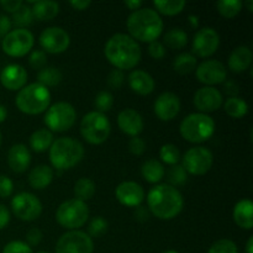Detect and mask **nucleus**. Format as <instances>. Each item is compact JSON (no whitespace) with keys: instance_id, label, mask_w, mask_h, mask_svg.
Instances as JSON below:
<instances>
[{"instance_id":"obj_1","label":"nucleus","mask_w":253,"mask_h":253,"mask_svg":"<svg viewBox=\"0 0 253 253\" xmlns=\"http://www.w3.org/2000/svg\"><path fill=\"white\" fill-rule=\"evenodd\" d=\"M106 59L120 71L132 69L140 63L142 52L137 41L126 34H115L104 47Z\"/></svg>"},{"instance_id":"obj_2","label":"nucleus","mask_w":253,"mask_h":253,"mask_svg":"<svg viewBox=\"0 0 253 253\" xmlns=\"http://www.w3.org/2000/svg\"><path fill=\"white\" fill-rule=\"evenodd\" d=\"M147 205L151 214L157 219L172 220L180 214L184 207V200L175 187L158 184L148 192Z\"/></svg>"},{"instance_id":"obj_3","label":"nucleus","mask_w":253,"mask_h":253,"mask_svg":"<svg viewBox=\"0 0 253 253\" xmlns=\"http://www.w3.org/2000/svg\"><path fill=\"white\" fill-rule=\"evenodd\" d=\"M128 36L135 41L151 43L157 41L163 31V20L156 10L141 7L132 11L127 19Z\"/></svg>"},{"instance_id":"obj_4","label":"nucleus","mask_w":253,"mask_h":253,"mask_svg":"<svg viewBox=\"0 0 253 253\" xmlns=\"http://www.w3.org/2000/svg\"><path fill=\"white\" fill-rule=\"evenodd\" d=\"M84 157V147L78 140L59 137L49 147V161L53 168L67 170L78 165Z\"/></svg>"},{"instance_id":"obj_5","label":"nucleus","mask_w":253,"mask_h":253,"mask_svg":"<svg viewBox=\"0 0 253 253\" xmlns=\"http://www.w3.org/2000/svg\"><path fill=\"white\" fill-rule=\"evenodd\" d=\"M16 108L26 115H39L44 113L51 104V93L48 88L40 83L25 85L15 99Z\"/></svg>"},{"instance_id":"obj_6","label":"nucleus","mask_w":253,"mask_h":253,"mask_svg":"<svg viewBox=\"0 0 253 253\" xmlns=\"http://www.w3.org/2000/svg\"><path fill=\"white\" fill-rule=\"evenodd\" d=\"M215 121L208 114L193 113L182 120L180 136L190 143H202L211 138L215 132Z\"/></svg>"},{"instance_id":"obj_7","label":"nucleus","mask_w":253,"mask_h":253,"mask_svg":"<svg viewBox=\"0 0 253 253\" xmlns=\"http://www.w3.org/2000/svg\"><path fill=\"white\" fill-rule=\"evenodd\" d=\"M111 124L105 114L90 111L83 116L81 123V135L90 145H101L109 138Z\"/></svg>"},{"instance_id":"obj_8","label":"nucleus","mask_w":253,"mask_h":253,"mask_svg":"<svg viewBox=\"0 0 253 253\" xmlns=\"http://www.w3.org/2000/svg\"><path fill=\"white\" fill-rule=\"evenodd\" d=\"M89 219V208L84 202L69 199L62 203L56 211V220L67 230H78Z\"/></svg>"},{"instance_id":"obj_9","label":"nucleus","mask_w":253,"mask_h":253,"mask_svg":"<svg viewBox=\"0 0 253 253\" xmlns=\"http://www.w3.org/2000/svg\"><path fill=\"white\" fill-rule=\"evenodd\" d=\"M77 120V111L72 104L59 101L46 110L43 121L47 130L52 132H64L73 127Z\"/></svg>"},{"instance_id":"obj_10","label":"nucleus","mask_w":253,"mask_h":253,"mask_svg":"<svg viewBox=\"0 0 253 253\" xmlns=\"http://www.w3.org/2000/svg\"><path fill=\"white\" fill-rule=\"evenodd\" d=\"M35 37L31 31L26 29L11 30L1 41L4 53L10 57H24L32 49Z\"/></svg>"},{"instance_id":"obj_11","label":"nucleus","mask_w":253,"mask_h":253,"mask_svg":"<svg viewBox=\"0 0 253 253\" xmlns=\"http://www.w3.org/2000/svg\"><path fill=\"white\" fill-rule=\"evenodd\" d=\"M93 239L81 230L67 231L56 244V253H93Z\"/></svg>"},{"instance_id":"obj_12","label":"nucleus","mask_w":253,"mask_h":253,"mask_svg":"<svg viewBox=\"0 0 253 253\" xmlns=\"http://www.w3.org/2000/svg\"><path fill=\"white\" fill-rule=\"evenodd\" d=\"M214 163V156L207 147L197 146L189 148L183 157V167L185 172L193 175H203L209 172Z\"/></svg>"},{"instance_id":"obj_13","label":"nucleus","mask_w":253,"mask_h":253,"mask_svg":"<svg viewBox=\"0 0 253 253\" xmlns=\"http://www.w3.org/2000/svg\"><path fill=\"white\" fill-rule=\"evenodd\" d=\"M11 210L17 219L27 222L34 221L41 216L42 203L36 195L22 192L12 198Z\"/></svg>"},{"instance_id":"obj_14","label":"nucleus","mask_w":253,"mask_h":253,"mask_svg":"<svg viewBox=\"0 0 253 253\" xmlns=\"http://www.w3.org/2000/svg\"><path fill=\"white\" fill-rule=\"evenodd\" d=\"M39 41L42 48L44 49L43 52L58 54L63 53L64 51L68 49L69 44H71V37H69L68 32L62 27L51 26L41 32Z\"/></svg>"},{"instance_id":"obj_15","label":"nucleus","mask_w":253,"mask_h":253,"mask_svg":"<svg viewBox=\"0 0 253 253\" xmlns=\"http://www.w3.org/2000/svg\"><path fill=\"white\" fill-rule=\"evenodd\" d=\"M220 44V36L212 27H203L195 32L193 37V53L200 58L212 56Z\"/></svg>"},{"instance_id":"obj_16","label":"nucleus","mask_w":253,"mask_h":253,"mask_svg":"<svg viewBox=\"0 0 253 253\" xmlns=\"http://www.w3.org/2000/svg\"><path fill=\"white\" fill-rule=\"evenodd\" d=\"M195 76L200 83L212 86L226 82L227 71L222 62L217 59H207L195 68Z\"/></svg>"},{"instance_id":"obj_17","label":"nucleus","mask_w":253,"mask_h":253,"mask_svg":"<svg viewBox=\"0 0 253 253\" xmlns=\"http://www.w3.org/2000/svg\"><path fill=\"white\" fill-rule=\"evenodd\" d=\"M193 103L202 114L214 113L221 108L224 98L219 89L214 86H203L195 91Z\"/></svg>"},{"instance_id":"obj_18","label":"nucleus","mask_w":253,"mask_h":253,"mask_svg":"<svg viewBox=\"0 0 253 253\" xmlns=\"http://www.w3.org/2000/svg\"><path fill=\"white\" fill-rule=\"evenodd\" d=\"M115 197L124 207L137 208L145 200V190L138 183L126 180L118 185L115 189Z\"/></svg>"},{"instance_id":"obj_19","label":"nucleus","mask_w":253,"mask_h":253,"mask_svg":"<svg viewBox=\"0 0 253 253\" xmlns=\"http://www.w3.org/2000/svg\"><path fill=\"white\" fill-rule=\"evenodd\" d=\"M156 116L161 121H170L179 114L180 99L177 94L166 91L162 93L155 101L153 105Z\"/></svg>"},{"instance_id":"obj_20","label":"nucleus","mask_w":253,"mask_h":253,"mask_svg":"<svg viewBox=\"0 0 253 253\" xmlns=\"http://www.w3.org/2000/svg\"><path fill=\"white\" fill-rule=\"evenodd\" d=\"M2 86L10 91L21 90L27 82V72L22 66L16 63L7 64L0 73Z\"/></svg>"},{"instance_id":"obj_21","label":"nucleus","mask_w":253,"mask_h":253,"mask_svg":"<svg viewBox=\"0 0 253 253\" xmlns=\"http://www.w3.org/2000/svg\"><path fill=\"white\" fill-rule=\"evenodd\" d=\"M119 128L126 135L136 137L143 131V119L135 109H124L118 115Z\"/></svg>"},{"instance_id":"obj_22","label":"nucleus","mask_w":253,"mask_h":253,"mask_svg":"<svg viewBox=\"0 0 253 253\" xmlns=\"http://www.w3.org/2000/svg\"><path fill=\"white\" fill-rule=\"evenodd\" d=\"M31 163V153L22 143L11 146L7 152V165L15 173H24L29 169Z\"/></svg>"},{"instance_id":"obj_23","label":"nucleus","mask_w":253,"mask_h":253,"mask_svg":"<svg viewBox=\"0 0 253 253\" xmlns=\"http://www.w3.org/2000/svg\"><path fill=\"white\" fill-rule=\"evenodd\" d=\"M128 85L131 90L135 91L138 95H148L155 90V79L150 73L142 69H135L128 74Z\"/></svg>"},{"instance_id":"obj_24","label":"nucleus","mask_w":253,"mask_h":253,"mask_svg":"<svg viewBox=\"0 0 253 253\" xmlns=\"http://www.w3.org/2000/svg\"><path fill=\"white\" fill-rule=\"evenodd\" d=\"M253 54L250 47L239 46L231 52L229 57V68L234 73H242L251 67Z\"/></svg>"},{"instance_id":"obj_25","label":"nucleus","mask_w":253,"mask_h":253,"mask_svg":"<svg viewBox=\"0 0 253 253\" xmlns=\"http://www.w3.org/2000/svg\"><path fill=\"white\" fill-rule=\"evenodd\" d=\"M234 221L244 230H252L253 227V204L250 199H242L235 205Z\"/></svg>"},{"instance_id":"obj_26","label":"nucleus","mask_w":253,"mask_h":253,"mask_svg":"<svg viewBox=\"0 0 253 253\" xmlns=\"http://www.w3.org/2000/svg\"><path fill=\"white\" fill-rule=\"evenodd\" d=\"M54 177L53 169L49 166L40 165L32 168L29 173V183L34 189L42 190L48 187Z\"/></svg>"},{"instance_id":"obj_27","label":"nucleus","mask_w":253,"mask_h":253,"mask_svg":"<svg viewBox=\"0 0 253 253\" xmlns=\"http://www.w3.org/2000/svg\"><path fill=\"white\" fill-rule=\"evenodd\" d=\"M32 16L39 21H51L59 14V4L51 0L35 1L31 7Z\"/></svg>"},{"instance_id":"obj_28","label":"nucleus","mask_w":253,"mask_h":253,"mask_svg":"<svg viewBox=\"0 0 253 253\" xmlns=\"http://www.w3.org/2000/svg\"><path fill=\"white\" fill-rule=\"evenodd\" d=\"M141 174L145 178L146 182L151 183V184H157L165 177V167L160 161L151 158L142 165Z\"/></svg>"},{"instance_id":"obj_29","label":"nucleus","mask_w":253,"mask_h":253,"mask_svg":"<svg viewBox=\"0 0 253 253\" xmlns=\"http://www.w3.org/2000/svg\"><path fill=\"white\" fill-rule=\"evenodd\" d=\"M53 141V133L47 128H40L30 136V146L35 152L39 153L49 150Z\"/></svg>"},{"instance_id":"obj_30","label":"nucleus","mask_w":253,"mask_h":253,"mask_svg":"<svg viewBox=\"0 0 253 253\" xmlns=\"http://www.w3.org/2000/svg\"><path fill=\"white\" fill-rule=\"evenodd\" d=\"M156 11L166 16H174L184 10L187 2L184 0H156L153 1Z\"/></svg>"},{"instance_id":"obj_31","label":"nucleus","mask_w":253,"mask_h":253,"mask_svg":"<svg viewBox=\"0 0 253 253\" xmlns=\"http://www.w3.org/2000/svg\"><path fill=\"white\" fill-rule=\"evenodd\" d=\"M173 68L177 73L182 74V76L190 74L197 68V57L192 53H188V52L178 54L173 62Z\"/></svg>"},{"instance_id":"obj_32","label":"nucleus","mask_w":253,"mask_h":253,"mask_svg":"<svg viewBox=\"0 0 253 253\" xmlns=\"http://www.w3.org/2000/svg\"><path fill=\"white\" fill-rule=\"evenodd\" d=\"M95 190V183L90 178H79L76 182V184H74V195H76V199L84 203L94 197Z\"/></svg>"},{"instance_id":"obj_33","label":"nucleus","mask_w":253,"mask_h":253,"mask_svg":"<svg viewBox=\"0 0 253 253\" xmlns=\"http://www.w3.org/2000/svg\"><path fill=\"white\" fill-rule=\"evenodd\" d=\"M165 44L172 49H182L188 43V35L179 27L168 30L165 34Z\"/></svg>"},{"instance_id":"obj_34","label":"nucleus","mask_w":253,"mask_h":253,"mask_svg":"<svg viewBox=\"0 0 253 253\" xmlns=\"http://www.w3.org/2000/svg\"><path fill=\"white\" fill-rule=\"evenodd\" d=\"M224 109L227 115L231 116L232 119H241L249 113L247 103L239 96H232V98L227 99L224 104Z\"/></svg>"},{"instance_id":"obj_35","label":"nucleus","mask_w":253,"mask_h":253,"mask_svg":"<svg viewBox=\"0 0 253 253\" xmlns=\"http://www.w3.org/2000/svg\"><path fill=\"white\" fill-rule=\"evenodd\" d=\"M62 78H63V76H62V72L58 68H54V67H44L37 74V79H39L37 83L42 84L46 88H49V86L58 85L62 82Z\"/></svg>"},{"instance_id":"obj_36","label":"nucleus","mask_w":253,"mask_h":253,"mask_svg":"<svg viewBox=\"0 0 253 253\" xmlns=\"http://www.w3.org/2000/svg\"><path fill=\"white\" fill-rule=\"evenodd\" d=\"M244 2L240 0H219L216 2L217 12L225 19H234L241 12Z\"/></svg>"},{"instance_id":"obj_37","label":"nucleus","mask_w":253,"mask_h":253,"mask_svg":"<svg viewBox=\"0 0 253 253\" xmlns=\"http://www.w3.org/2000/svg\"><path fill=\"white\" fill-rule=\"evenodd\" d=\"M34 21V16H32L31 7L29 5H22L16 12L12 14L11 24L17 26V29H25V27L30 26Z\"/></svg>"},{"instance_id":"obj_38","label":"nucleus","mask_w":253,"mask_h":253,"mask_svg":"<svg viewBox=\"0 0 253 253\" xmlns=\"http://www.w3.org/2000/svg\"><path fill=\"white\" fill-rule=\"evenodd\" d=\"M160 158L162 160V162H165L168 166L178 165V162L180 161L179 148L172 143L163 145L160 150Z\"/></svg>"},{"instance_id":"obj_39","label":"nucleus","mask_w":253,"mask_h":253,"mask_svg":"<svg viewBox=\"0 0 253 253\" xmlns=\"http://www.w3.org/2000/svg\"><path fill=\"white\" fill-rule=\"evenodd\" d=\"M167 179L170 183L169 185L175 187V185H183L188 180V173L185 172L184 167L182 165L170 166L167 173Z\"/></svg>"},{"instance_id":"obj_40","label":"nucleus","mask_w":253,"mask_h":253,"mask_svg":"<svg viewBox=\"0 0 253 253\" xmlns=\"http://www.w3.org/2000/svg\"><path fill=\"white\" fill-rule=\"evenodd\" d=\"M109 224L103 216H95L91 219L88 226V235L93 239V237H100L108 231Z\"/></svg>"},{"instance_id":"obj_41","label":"nucleus","mask_w":253,"mask_h":253,"mask_svg":"<svg viewBox=\"0 0 253 253\" xmlns=\"http://www.w3.org/2000/svg\"><path fill=\"white\" fill-rule=\"evenodd\" d=\"M94 105H95L96 111L101 114H105L106 111L110 110L114 105V96L111 95V93L109 91L103 90L100 93H98V95L95 96V100H94Z\"/></svg>"},{"instance_id":"obj_42","label":"nucleus","mask_w":253,"mask_h":253,"mask_svg":"<svg viewBox=\"0 0 253 253\" xmlns=\"http://www.w3.org/2000/svg\"><path fill=\"white\" fill-rule=\"evenodd\" d=\"M208 253H239L236 244L231 240L221 239L211 245Z\"/></svg>"},{"instance_id":"obj_43","label":"nucleus","mask_w":253,"mask_h":253,"mask_svg":"<svg viewBox=\"0 0 253 253\" xmlns=\"http://www.w3.org/2000/svg\"><path fill=\"white\" fill-rule=\"evenodd\" d=\"M29 64L34 69H43L47 64V54L46 52L41 51V49H37L34 51L29 57Z\"/></svg>"},{"instance_id":"obj_44","label":"nucleus","mask_w":253,"mask_h":253,"mask_svg":"<svg viewBox=\"0 0 253 253\" xmlns=\"http://www.w3.org/2000/svg\"><path fill=\"white\" fill-rule=\"evenodd\" d=\"M2 253H32V249L24 241H11L4 247Z\"/></svg>"},{"instance_id":"obj_45","label":"nucleus","mask_w":253,"mask_h":253,"mask_svg":"<svg viewBox=\"0 0 253 253\" xmlns=\"http://www.w3.org/2000/svg\"><path fill=\"white\" fill-rule=\"evenodd\" d=\"M124 81H125V76L124 72L120 69H113L108 76V85L111 89H120L123 86Z\"/></svg>"},{"instance_id":"obj_46","label":"nucleus","mask_w":253,"mask_h":253,"mask_svg":"<svg viewBox=\"0 0 253 253\" xmlns=\"http://www.w3.org/2000/svg\"><path fill=\"white\" fill-rule=\"evenodd\" d=\"M14 192V183L6 175H0V198H9Z\"/></svg>"},{"instance_id":"obj_47","label":"nucleus","mask_w":253,"mask_h":253,"mask_svg":"<svg viewBox=\"0 0 253 253\" xmlns=\"http://www.w3.org/2000/svg\"><path fill=\"white\" fill-rule=\"evenodd\" d=\"M148 54L153 59H162L166 56V47L162 42L153 41L148 44Z\"/></svg>"},{"instance_id":"obj_48","label":"nucleus","mask_w":253,"mask_h":253,"mask_svg":"<svg viewBox=\"0 0 253 253\" xmlns=\"http://www.w3.org/2000/svg\"><path fill=\"white\" fill-rule=\"evenodd\" d=\"M128 150L132 155L141 156L145 153L146 151V142L141 137L136 136V137H132L128 142Z\"/></svg>"},{"instance_id":"obj_49","label":"nucleus","mask_w":253,"mask_h":253,"mask_svg":"<svg viewBox=\"0 0 253 253\" xmlns=\"http://www.w3.org/2000/svg\"><path fill=\"white\" fill-rule=\"evenodd\" d=\"M42 237H43V235H42L41 230L37 229V227H32L26 234V244L30 247L37 246L42 241Z\"/></svg>"},{"instance_id":"obj_50","label":"nucleus","mask_w":253,"mask_h":253,"mask_svg":"<svg viewBox=\"0 0 253 253\" xmlns=\"http://www.w3.org/2000/svg\"><path fill=\"white\" fill-rule=\"evenodd\" d=\"M0 5H1L2 9L6 12L14 14V12H16L24 5V2L21 0H2V1H0Z\"/></svg>"},{"instance_id":"obj_51","label":"nucleus","mask_w":253,"mask_h":253,"mask_svg":"<svg viewBox=\"0 0 253 253\" xmlns=\"http://www.w3.org/2000/svg\"><path fill=\"white\" fill-rule=\"evenodd\" d=\"M11 19L6 15H0V37H5L11 31Z\"/></svg>"},{"instance_id":"obj_52","label":"nucleus","mask_w":253,"mask_h":253,"mask_svg":"<svg viewBox=\"0 0 253 253\" xmlns=\"http://www.w3.org/2000/svg\"><path fill=\"white\" fill-rule=\"evenodd\" d=\"M10 222V211L4 204H0V230L5 229Z\"/></svg>"},{"instance_id":"obj_53","label":"nucleus","mask_w":253,"mask_h":253,"mask_svg":"<svg viewBox=\"0 0 253 253\" xmlns=\"http://www.w3.org/2000/svg\"><path fill=\"white\" fill-rule=\"evenodd\" d=\"M69 4L73 9L78 10V11H83V10H86L90 6L91 1L90 0H72Z\"/></svg>"},{"instance_id":"obj_54","label":"nucleus","mask_w":253,"mask_h":253,"mask_svg":"<svg viewBox=\"0 0 253 253\" xmlns=\"http://www.w3.org/2000/svg\"><path fill=\"white\" fill-rule=\"evenodd\" d=\"M224 86H225V93H226L227 95H230V98H232V96H237V93H239V85H237L235 82H225Z\"/></svg>"},{"instance_id":"obj_55","label":"nucleus","mask_w":253,"mask_h":253,"mask_svg":"<svg viewBox=\"0 0 253 253\" xmlns=\"http://www.w3.org/2000/svg\"><path fill=\"white\" fill-rule=\"evenodd\" d=\"M135 217L137 220H140V221H147L148 217H150V214H148V210H146L145 208H142L140 205V207H137V209H136Z\"/></svg>"},{"instance_id":"obj_56","label":"nucleus","mask_w":253,"mask_h":253,"mask_svg":"<svg viewBox=\"0 0 253 253\" xmlns=\"http://www.w3.org/2000/svg\"><path fill=\"white\" fill-rule=\"evenodd\" d=\"M125 4V6L127 7L128 10H132V11H136V10L141 9L142 7V1H140V0H127V1L124 2Z\"/></svg>"},{"instance_id":"obj_57","label":"nucleus","mask_w":253,"mask_h":253,"mask_svg":"<svg viewBox=\"0 0 253 253\" xmlns=\"http://www.w3.org/2000/svg\"><path fill=\"white\" fill-rule=\"evenodd\" d=\"M188 20H189V24L193 29H198V27H199V19H198V16H195V15H189V16H188Z\"/></svg>"},{"instance_id":"obj_58","label":"nucleus","mask_w":253,"mask_h":253,"mask_svg":"<svg viewBox=\"0 0 253 253\" xmlns=\"http://www.w3.org/2000/svg\"><path fill=\"white\" fill-rule=\"evenodd\" d=\"M6 116H7V110L2 104H0V124L4 123L6 120Z\"/></svg>"},{"instance_id":"obj_59","label":"nucleus","mask_w":253,"mask_h":253,"mask_svg":"<svg viewBox=\"0 0 253 253\" xmlns=\"http://www.w3.org/2000/svg\"><path fill=\"white\" fill-rule=\"evenodd\" d=\"M246 253H253V236L249 239L246 244Z\"/></svg>"},{"instance_id":"obj_60","label":"nucleus","mask_w":253,"mask_h":253,"mask_svg":"<svg viewBox=\"0 0 253 253\" xmlns=\"http://www.w3.org/2000/svg\"><path fill=\"white\" fill-rule=\"evenodd\" d=\"M244 5H246V6H247V10H249L250 12H252V11H253V0H249V1L245 2Z\"/></svg>"},{"instance_id":"obj_61","label":"nucleus","mask_w":253,"mask_h":253,"mask_svg":"<svg viewBox=\"0 0 253 253\" xmlns=\"http://www.w3.org/2000/svg\"><path fill=\"white\" fill-rule=\"evenodd\" d=\"M163 253H179V252L174 251V250H168V251H165Z\"/></svg>"},{"instance_id":"obj_62","label":"nucleus","mask_w":253,"mask_h":253,"mask_svg":"<svg viewBox=\"0 0 253 253\" xmlns=\"http://www.w3.org/2000/svg\"><path fill=\"white\" fill-rule=\"evenodd\" d=\"M1 132H0V146H1Z\"/></svg>"},{"instance_id":"obj_63","label":"nucleus","mask_w":253,"mask_h":253,"mask_svg":"<svg viewBox=\"0 0 253 253\" xmlns=\"http://www.w3.org/2000/svg\"><path fill=\"white\" fill-rule=\"evenodd\" d=\"M37 253H49V252H47V251H40V252H37Z\"/></svg>"}]
</instances>
